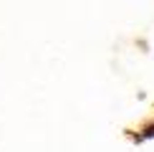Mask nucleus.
I'll use <instances>...</instances> for the list:
<instances>
[{
    "label": "nucleus",
    "mask_w": 154,
    "mask_h": 152,
    "mask_svg": "<svg viewBox=\"0 0 154 152\" xmlns=\"http://www.w3.org/2000/svg\"><path fill=\"white\" fill-rule=\"evenodd\" d=\"M142 137H144V139H146V137H154V127H149V129H146V132H144Z\"/></svg>",
    "instance_id": "f257e3e1"
}]
</instances>
